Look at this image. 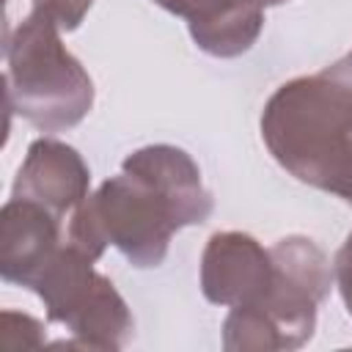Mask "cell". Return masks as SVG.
<instances>
[{"label": "cell", "instance_id": "obj_1", "mask_svg": "<svg viewBox=\"0 0 352 352\" xmlns=\"http://www.w3.org/2000/svg\"><path fill=\"white\" fill-rule=\"evenodd\" d=\"M124 170L104 182L74 217V248L96 258L113 242L138 267H157L170 231L187 223H204L212 212V198L201 187L192 160L170 146H151L132 154Z\"/></svg>", "mask_w": 352, "mask_h": 352}, {"label": "cell", "instance_id": "obj_2", "mask_svg": "<svg viewBox=\"0 0 352 352\" xmlns=\"http://www.w3.org/2000/svg\"><path fill=\"white\" fill-rule=\"evenodd\" d=\"M261 126L297 179L352 204V55L311 80L283 85Z\"/></svg>", "mask_w": 352, "mask_h": 352}, {"label": "cell", "instance_id": "obj_3", "mask_svg": "<svg viewBox=\"0 0 352 352\" xmlns=\"http://www.w3.org/2000/svg\"><path fill=\"white\" fill-rule=\"evenodd\" d=\"M16 107L44 129L77 124L91 107V80L60 47L52 19L33 14L8 50Z\"/></svg>", "mask_w": 352, "mask_h": 352}, {"label": "cell", "instance_id": "obj_4", "mask_svg": "<svg viewBox=\"0 0 352 352\" xmlns=\"http://www.w3.org/2000/svg\"><path fill=\"white\" fill-rule=\"evenodd\" d=\"M173 14L190 16L195 41L214 55H236L253 44L261 28V3L280 0H157Z\"/></svg>", "mask_w": 352, "mask_h": 352}, {"label": "cell", "instance_id": "obj_5", "mask_svg": "<svg viewBox=\"0 0 352 352\" xmlns=\"http://www.w3.org/2000/svg\"><path fill=\"white\" fill-rule=\"evenodd\" d=\"M88 170L80 162L77 151L52 140H38L30 146L28 162L19 170V182L14 195H36L25 201H44L58 217L63 209L77 204L85 192Z\"/></svg>", "mask_w": 352, "mask_h": 352}, {"label": "cell", "instance_id": "obj_6", "mask_svg": "<svg viewBox=\"0 0 352 352\" xmlns=\"http://www.w3.org/2000/svg\"><path fill=\"white\" fill-rule=\"evenodd\" d=\"M231 253L236 267H231L228 256L220 250L214 239H209L206 256H204V292L212 302H234V300H250L272 286V267L267 261V253L245 234H228Z\"/></svg>", "mask_w": 352, "mask_h": 352}, {"label": "cell", "instance_id": "obj_7", "mask_svg": "<svg viewBox=\"0 0 352 352\" xmlns=\"http://www.w3.org/2000/svg\"><path fill=\"white\" fill-rule=\"evenodd\" d=\"M88 6H91V0H36V11L50 16L60 28H77V22Z\"/></svg>", "mask_w": 352, "mask_h": 352}, {"label": "cell", "instance_id": "obj_8", "mask_svg": "<svg viewBox=\"0 0 352 352\" xmlns=\"http://www.w3.org/2000/svg\"><path fill=\"white\" fill-rule=\"evenodd\" d=\"M336 272H338V278H352V236L346 239V245H344V250L338 253V258H336Z\"/></svg>", "mask_w": 352, "mask_h": 352}]
</instances>
